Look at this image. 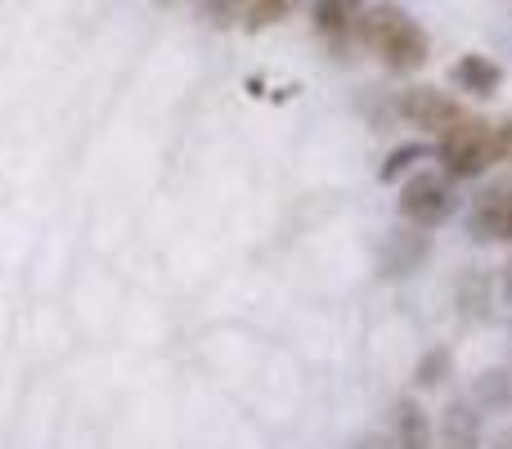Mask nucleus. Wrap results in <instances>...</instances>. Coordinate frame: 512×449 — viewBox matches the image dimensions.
Wrapping results in <instances>:
<instances>
[{
	"label": "nucleus",
	"instance_id": "obj_11",
	"mask_svg": "<svg viewBox=\"0 0 512 449\" xmlns=\"http://www.w3.org/2000/svg\"><path fill=\"white\" fill-rule=\"evenodd\" d=\"M450 351L445 346H432V351H423V360L414 364V387H441L445 378H450Z\"/></svg>",
	"mask_w": 512,
	"mask_h": 449
},
{
	"label": "nucleus",
	"instance_id": "obj_8",
	"mask_svg": "<svg viewBox=\"0 0 512 449\" xmlns=\"http://www.w3.org/2000/svg\"><path fill=\"white\" fill-rule=\"evenodd\" d=\"M504 189L508 185L477 194V203H472V212H468V229H472V238H481V243L499 238V221H504Z\"/></svg>",
	"mask_w": 512,
	"mask_h": 449
},
{
	"label": "nucleus",
	"instance_id": "obj_2",
	"mask_svg": "<svg viewBox=\"0 0 512 449\" xmlns=\"http://www.w3.org/2000/svg\"><path fill=\"white\" fill-rule=\"evenodd\" d=\"M490 131H495V122H486V117H463L459 126H450V131L441 135V144H436V162H441V171L450 180H477L486 176L490 167H495V144H490Z\"/></svg>",
	"mask_w": 512,
	"mask_h": 449
},
{
	"label": "nucleus",
	"instance_id": "obj_6",
	"mask_svg": "<svg viewBox=\"0 0 512 449\" xmlns=\"http://www.w3.org/2000/svg\"><path fill=\"white\" fill-rule=\"evenodd\" d=\"M450 81L472 99H490L499 86H504V68L486 54H463V59L450 63Z\"/></svg>",
	"mask_w": 512,
	"mask_h": 449
},
{
	"label": "nucleus",
	"instance_id": "obj_17",
	"mask_svg": "<svg viewBox=\"0 0 512 449\" xmlns=\"http://www.w3.org/2000/svg\"><path fill=\"white\" fill-rule=\"evenodd\" d=\"M495 449H512V432H508V436H499V445H495Z\"/></svg>",
	"mask_w": 512,
	"mask_h": 449
},
{
	"label": "nucleus",
	"instance_id": "obj_4",
	"mask_svg": "<svg viewBox=\"0 0 512 449\" xmlns=\"http://www.w3.org/2000/svg\"><path fill=\"white\" fill-rule=\"evenodd\" d=\"M396 113L405 117L409 126H418L423 135H445L450 126H459L463 117H468L459 99H450L445 90H432V86H409L405 95H400Z\"/></svg>",
	"mask_w": 512,
	"mask_h": 449
},
{
	"label": "nucleus",
	"instance_id": "obj_16",
	"mask_svg": "<svg viewBox=\"0 0 512 449\" xmlns=\"http://www.w3.org/2000/svg\"><path fill=\"white\" fill-rule=\"evenodd\" d=\"M504 301H508V306H512V261L504 265Z\"/></svg>",
	"mask_w": 512,
	"mask_h": 449
},
{
	"label": "nucleus",
	"instance_id": "obj_9",
	"mask_svg": "<svg viewBox=\"0 0 512 449\" xmlns=\"http://www.w3.org/2000/svg\"><path fill=\"white\" fill-rule=\"evenodd\" d=\"M432 153H436V149H427V144H418V140H414V144H400V149H391L387 158H382L378 180H382V185H391V180H400L405 171H414L418 162H427Z\"/></svg>",
	"mask_w": 512,
	"mask_h": 449
},
{
	"label": "nucleus",
	"instance_id": "obj_10",
	"mask_svg": "<svg viewBox=\"0 0 512 449\" xmlns=\"http://www.w3.org/2000/svg\"><path fill=\"white\" fill-rule=\"evenodd\" d=\"M292 5H297V0H243V27H248V32H261V27L288 18Z\"/></svg>",
	"mask_w": 512,
	"mask_h": 449
},
{
	"label": "nucleus",
	"instance_id": "obj_3",
	"mask_svg": "<svg viewBox=\"0 0 512 449\" xmlns=\"http://www.w3.org/2000/svg\"><path fill=\"white\" fill-rule=\"evenodd\" d=\"M396 207L414 229H436L441 221H450L454 216L459 194H454V180L445 176V171H418V176L405 180Z\"/></svg>",
	"mask_w": 512,
	"mask_h": 449
},
{
	"label": "nucleus",
	"instance_id": "obj_7",
	"mask_svg": "<svg viewBox=\"0 0 512 449\" xmlns=\"http://www.w3.org/2000/svg\"><path fill=\"white\" fill-rule=\"evenodd\" d=\"M436 432H432V418L427 409L418 405L414 396L396 400V414H391V445L396 449H432Z\"/></svg>",
	"mask_w": 512,
	"mask_h": 449
},
{
	"label": "nucleus",
	"instance_id": "obj_13",
	"mask_svg": "<svg viewBox=\"0 0 512 449\" xmlns=\"http://www.w3.org/2000/svg\"><path fill=\"white\" fill-rule=\"evenodd\" d=\"M203 9L216 18V23H234V18H243V0H203Z\"/></svg>",
	"mask_w": 512,
	"mask_h": 449
},
{
	"label": "nucleus",
	"instance_id": "obj_15",
	"mask_svg": "<svg viewBox=\"0 0 512 449\" xmlns=\"http://www.w3.org/2000/svg\"><path fill=\"white\" fill-rule=\"evenodd\" d=\"M355 449H396V445H391L387 436H364V441L355 445Z\"/></svg>",
	"mask_w": 512,
	"mask_h": 449
},
{
	"label": "nucleus",
	"instance_id": "obj_14",
	"mask_svg": "<svg viewBox=\"0 0 512 449\" xmlns=\"http://www.w3.org/2000/svg\"><path fill=\"white\" fill-rule=\"evenodd\" d=\"M499 238L512 243V185L504 189V221H499Z\"/></svg>",
	"mask_w": 512,
	"mask_h": 449
},
{
	"label": "nucleus",
	"instance_id": "obj_12",
	"mask_svg": "<svg viewBox=\"0 0 512 449\" xmlns=\"http://www.w3.org/2000/svg\"><path fill=\"white\" fill-rule=\"evenodd\" d=\"M490 144H495V162H512V117L495 122V131H490Z\"/></svg>",
	"mask_w": 512,
	"mask_h": 449
},
{
	"label": "nucleus",
	"instance_id": "obj_5",
	"mask_svg": "<svg viewBox=\"0 0 512 449\" xmlns=\"http://www.w3.org/2000/svg\"><path fill=\"white\" fill-rule=\"evenodd\" d=\"M310 18H315V32L324 36L328 50L346 54V45L360 36L364 0H310Z\"/></svg>",
	"mask_w": 512,
	"mask_h": 449
},
{
	"label": "nucleus",
	"instance_id": "obj_1",
	"mask_svg": "<svg viewBox=\"0 0 512 449\" xmlns=\"http://www.w3.org/2000/svg\"><path fill=\"white\" fill-rule=\"evenodd\" d=\"M360 41L378 54V63L387 72H418L427 59H432V41H427V32L396 5L364 9Z\"/></svg>",
	"mask_w": 512,
	"mask_h": 449
}]
</instances>
